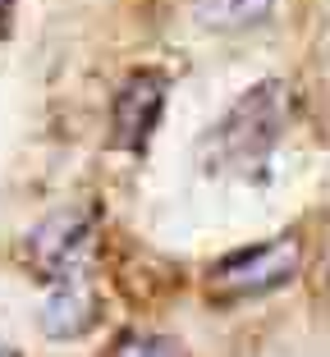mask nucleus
Returning <instances> with one entry per match:
<instances>
[{
    "label": "nucleus",
    "mask_w": 330,
    "mask_h": 357,
    "mask_svg": "<svg viewBox=\"0 0 330 357\" xmlns=\"http://www.w3.org/2000/svg\"><path fill=\"white\" fill-rule=\"evenodd\" d=\"M289 124V87L280 78H267V83L248 87L225 119L207 133L202 142V160L207 165H220V169H243L253 174L257 165H267L276 142L285 137Z\"/></svg>",
    "instance_id": "f257e3e1"
},
{
    "label": "nucleus",
    "mask_w": 330,
    "mask_h": 357,
    "mask_svg": "<svg viewBox=\"0 0 330 357\" xmlns=\"http://www.w3.org/2000/svg\"><path fill=\"white\" fill-rule=\"evenodd\" d=\"M303 271V238L299 234H276L267 243H253V248H239L225 261H216L207 271L202 289L211 303H248V298L276 294L285 284H294Z\"/></svg>",
    "instance_id": "f03ea898"
},
{
    "label": "nucleus",
    "mask_w": 330,
    "mask_h": 357,
    "mask_svg": "<svg viewBox=\"0 0 330 357\" xmlns=\"http://www.w3.org/2000/svg\"><path fill=\"white\" fill-rule=\"evenodd\" d=\"M96 211L92 206H60L28 229L23 238V261L37 280H69L83 252L92 248Z\"/></svg>",
    "instance_id": "7ed1b4c3"
},
{
    "label": "nucleus",
    "mask_w": 330,
    "mask_h": 357,
    "mask_svg": "<svg viewBox=\"0 0 330 357\" xmlns=\"http://www.w3.org/2000/svg\"><path fill=\"white\" fill-rule=\"evenodd\" d=\"M165 96H170V74L156 69V64H142V69H128L119 78L115 96H110V142L119 151H133L138 156L151 142L160 124V110H165Z\"/></svg>",
    "instance_id": "20e7f679"
},
{
    "label": "nucleus",
    "mask_w": 330,
    "mask_h": 357,
    "mask_svg": "<svg viewBox=\"0 0 330 357\" xmlns=\"http://www.w3.org/2000/svg\"><path fill=\"white\" fill-rule=\"evenodd\" d=\"M101 321V298L87 280H60L46 294L42 312H37V326H42L46 339H83L87 330Z\"/></svg>",
    "instance_id": "39448f33"
},
{
    "label": "nucleus",
    "mask_w": 330,
    "mask_h": 357,
    "mask_svg": "<svg viewBox=\"0 0 330 357\" xmlns=\"http://www.w3.org/2000/svg\"><path fill=\"white\" fill-rule=\"evenodd\" d=\"M276 14V0H197V19L211 32H248Z\"/></svg>",
    "instance_id": "423d86ee"
},
{
    "label": "nucleus",
    "mask_w": 330,
    "mask_h": 357,
    "mask_svg": "<svg viewBox=\"0 0 330 357\" xmlns=\"http://www.w3.org/2000/svg\"><path fill=\"white\" fill-rule=\"evenodd\" d=\"M106 357H188V348L174 335H156V330H124L110 344Z\"/></svg>",
    "instance_id": "0eeeda50"
},
{
    "label": "nucleus",
    "mask_w": 330,
    "mask_h": 357,
    "mask_svg": "<svg viewBox=\"0 0 330 357\" xmlns=\"http://www.w3.org/2000/svg\"><path fill=\"white\" fill-rule=\"evenodd\" d=\"M0 357H19V348H14L10 339H0Z\"/></svg>",
    "instance_id": "6e6552de"
},
{
    "label": "nucleus",
    "mask_w": 330,
    "mask_h": 357,
    "mask_svg": "<svg viewBox=\"0 0 330 357\" xmlns=\"http://www.w3.org/2000/svg\"><path fill=\"white\" fill-rule=\"evenodd\" d=\"M10 5H14V0H0V28L10 23Z\"/></svg>",
    "instance_id": "1a4fd4ad"
}]
</instances>
